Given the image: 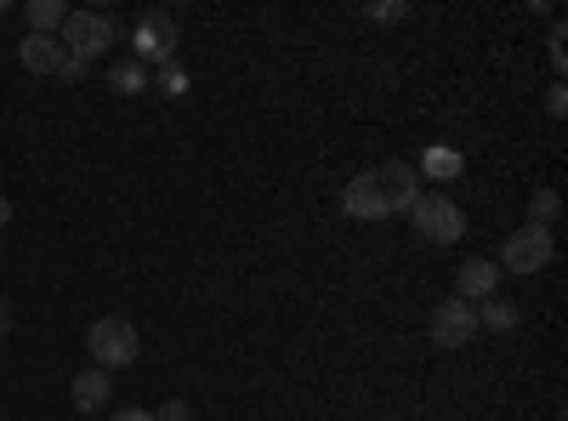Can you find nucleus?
<instances>
[{
  "label": "nucleus",
  "instance_id": "1",
  "mask_svg": "<svg viewBox=\"0 0 568 421\" xmlns=\"http://www.w3.org/2000/svg\"><path fill=\"white\" fill-rule=\"evenodd\" d=\"M85 353H91V364H98V370H109V377H114L120 364H136L142 337H136V324H131V319L109 313V319H91V331H85Z\"/></svg>",
  "mask_w": 568,
  "mask_h": 421
},
{
  "label": "nucleus",
  "instance_id": "2",
  "mask_svg": "<svg viewBox=\"0 0 568 421\" xmlns=\"http://www.w3.org/2000/svg\"><path fill=\"white\" fill-rule=\"evenodd\" d=\"M114 34H120V23L109 18V12H69V23H63V52L74 58V63H91V58H103L109 46H114Z\"/></svg>",
  "mask_w": 568,
  "mask_h": 421
},
{
  "label": "nucleus",
  "instance_id": "3",
  "mask_svg": "<svg viewBox=\"0 0 568 421\" xmlns=\"http://www.w3.org/2000/svg\"><path fill=\"white\" fill-rule=\"evenodd\" d=\"M409 222L420 228V240H433V245H455L460 233H466L460 206H455V200H444V194H420V200L409 206Z\"/></svg>",
  "mask_w": 568,
  "mask_h": 421
},
{
  "label": "nucleus",
  "instance_id": "4",
  "mask_svg": "<svg viewBox=\"0 0 568 421\" xmlns=\"http://www.w3.org/2000/svg\"><path fill=\"white\" fill-rule=\"evenodd\" d=\"M551 262V228H517L511 240L500 245V273H524V279H535L540 268Z\"/></svg>",
  "mask_w": 568,
  "mask_h": 421
},
{
  "label": "nucleus",
  "instance_id": "5",
  "mask_svg": "<svg viewBox=\"0 0 568 421\" xmlns=\"http://www.w3.org/2000/svg\"><path fill=\"white\" fill-rule=\"evenodd\" d=\"M131 46H136V63H171V52H176V18L171 12H142L136 29H131Z\"/></svg>",
  "mask_w": 568,
  "mask_h": 421
},
{
  "label": "nucleus",
  "instance_id": "6",
  "mask_svg": "<svg viewBox=\"0 0 568 421\" xmlns=\"http://www.w3.org/2000/svg\"><path fill=\"white\" fill-rule=\"evenodd\" d=\"M471 337H478V308L460 302V297H444L433 308V342L438 348H466Z\"/></svg>",
  "mask_w": 568,
  "mask_h": 421
},
{
  "label": "nucleus",
  "instance_id": "7",
  "mask_svg": "<svg viewBox=\"0 0 568 421\" xmlns=\"http://www.w3.org/2000/svg\"><path fill=\"white\" fill-rule=\"evenodd\" d=\"M375 182H382V194H387V211H393V217H398V211L409 217V206L426 194V189H420V171H415V166H404V160L375 166Z\"/></svg>",
  "mask_w": 568,
  "mask_h": 421
},
{
  "label": "nucleus",
  "instance_id": "8",
  "mask_svg": "<svg viewBox=\"0 0 568 421\" xmlns=\"http://www.w3.org/2000/svg\"><path fill=\"white\" fill-rule=\"evenodd\" d=\"M342 206H347V217H358V222H387V217H393V211H387V194H382V182H375V171H358V177L347 182Z\"/></svg>",
  "mask_w": 568,
  "mask_h": 421
},
{
  "label": "nucleus",
  "instance_id": "9",
  "mask_svg": "<svg viewBox=\"0 0 568 421\" xmlns=\"http://www.w3.org/2000/svg\"><path fill=\"white\" fill-rule=\"evenodd\" d=\"M495 285H500V268L489 262V257H471V262H460V273H455V297L460 302H489L495 297Z\"/></svg>",
  "mask_w": 568,
  "mask_h": 421
},
{
  "label": "nucleus",
  "instance_id": "10",
  "mask_svg": "<svg viewBox=\"0 0 568 421\" xmlns=\"http://www.w3.org/2000/svg\"><path fill=\"white\" fill-rule=\"evenodd\" d=\"M18 63H23L29 74H63L69 52H63V40H58V34H29V40L18 46Z\"/></svg>",
  "mask_w": 568,
  "mask_h": 421
},
{
  "label": "nucleus",
  "instance_id": "11",
  "mask_svg": "<svg viewBox=\"0 0 568 421\" xmlns=\"http://www.w3.org/2000/svg\"><path fill=\"white\" fill-rule=\"evenodd\" d=\"M69 393H74V410H80V415H85V410H109V399H114V377L91 364V370H80V377H74Z\"/></svg>",
  "mask_w": 568,
  "mask_h": 421
},
{
  "label": "nucleus",
  "instance_id": "12",
  "mask_svg": "<svg viewBox=\"0 0 568 421\" xmlns=\"http://www.w3.org/2000/svg\"><path fill=\"white\" fill-rule=\"evenodd\" d=\"M426 182H455L460 171H466V154L460 149H444V143H433V149H426L420 154V166H415Z\"/></svg>",
  "mask_w": 568,
  "mask_h": 421
},
{
  "label": "nucleus",
  "instance_id": "13",
  "mask_svg": "<svg viewBox=\"0 0 568 421\" xmlns=\"http://www.w3.org/2000/svg\"><path fill=\"white\" fill-rule=\"evenodd\" d=\"M23 18H29V34H63L69 7H63V0H29Z\"/></svg>",
  "mask_w": 568,
  "mask_h": 421
},
{
  "label": "nucleus",
  "instance_id": "14",
  "mask_svg": "<svg viewBox=\"0 0 568 421\" xmlns=\"http://www.w3.org/2000/svg\"><path fill=\"white\" fill-rule=\"evenodd\" d=\"M517 302H500V297H489V302H478V331H517Z\"/></svg>",
  "mask_w": 568,
  "mask_h": 421
},
{
  "label": "nucleus",
  "instance_id": "15",
  "mask_svg": "<svg viewBox=\"0 0 568 421\" xmlns=\"http://www.w3.org/2000/svg\"><path fill=\"white\" fill-rule=\"evenodd\" d=\"M557 217H562L557 189H535V194H529V228H551Z\"/></svg>",
  "mask_w": 568,
  "mask_h": 421
},
{
  "label": "nucleus",
  "instance_id": "16",
  "mask_svg": "<svg viewBox=\"0 0 568 421\" xmlns=\"http://www.w3.org/2000/svg\"><path fill=\"white\" fill-rule=\"evenodd\" d=\"M109 86L120 91V98H136V91H149V69H142V63H114Z\"/></svg>",
  "mask_w": 568,
  "mask_h": 421
},
{
  "label": "nucleus",
  "instance_id": "17",
  "mask_svg": "<svg viewBox=\"0 0 568 421\" xmlns=\"http://www.w3.org/2000/svg\"><path fill=\"white\" fill-rule=\"evenodd\" d=\"M369 18H375V23H404V18H409V7H404V0H375Z\"/></svg>",
  "mask_w": 568,
  "mask_h": 421
},
{
  "label": "nucleus",
  "instance_id": "18",
  "mask_svg": "<svg viewBox=\"0 0 568 421\" xmlns=\"http://www.w3.org/2000/svg\"><path fill=\"white\" fill-rule=\"evenodd\" d=\"M160 91H165V98H182V91H187V74H182L176 63H160Z\"/></svg>",
  "mask_w": 568,
  "mask_h": 421
},
{
  "label": "nucleus",
  "instance_id": "19",
  "mask_svg": "<svg viewBox=\"0 0 568 421\" xmlns=\"http://www.w3.org/2000/svg\"><path fill=\"white\" fill-rule=\"evenodd\" d=\"M546 114H551V120L568 114V86H551V91H546Z\"/></svg>",
  "mask_w": 568,
  "mask_h": 421
},
{
  "label": "nucleus",
  "instance_id": "20",
  "mask_svg": "<svg viewBox=\"0 0 568 421\" xmlns=\"http://www.w3.org/2000/svg\"><path fill=\"white\" fill-rule=\"evenodd\" d=\"M154 421H194V410H187L182 399H171V404H160V410H154Z\"/></svg>",
  "mask_w": 568,
  "mask_h": 421
},
{
  "label": "nucleus",
  "instance_id": "21",
  "mask_svg": "<svg viewBox=\"0 0 568 421\" xmlns=\"http://www.w3.org/2000/svg\"><path fill=\"white\" fill-rule=\"evenodd\" d=\"M109 421H154V410H114Z\"/></svg>",
  "mask_w": 568,
  "mask_h": 421
},
{
  "label": "nucleus",
  "instance_id": "22",
  "mask_svg": "<svg viewBox=\"0 0 568 421\" xmlns=\"http://www.w3.org/2000/svg\"><path fill=\"white\" fill-rule=\"evenodd\" d=\"M7 331H12V302L0 297V337H7Z\"/></svg>",
  "mask_w": 568,
  "mask_h": 421
},
{
  "label": "nucleus",
  "instance_id": "23",
  "mask_svg": "<svg viewBox=\"0 0 568 421\" xmlns=\"http://www.w3.org/2000/svg\"><path fill=\"white\" fill-rule=\"evenodd\" d=\"M7 222H12V200H7V194H0V228H7Z\"/></svg>",
  "mask_w": 568,
  "mask_h": 421
}]
</instances>
